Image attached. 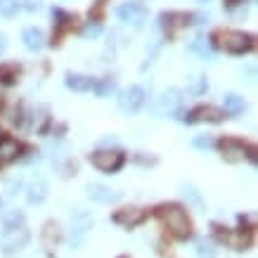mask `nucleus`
Segmentation results:
<instances>
[{"label": "nucleus", "instance_id": "17", "mask_svg": "<svg viewBox=\"0 0 258 258\" xmlns=\"http://www.w3.org/2000/svg\"><path fill=\"white\" fill-rule=\"evenodd\" d=\"M64 83H67V88L74 90V93H90L95 88L93 76H88V74H74V71H69V74L64 76Z\"/></svg>", "mask_w": 258, "mask_h": 258}, {"label": "nucleus", "instance_id": "2", "mask_svg": "<svg viewBox=\"0 0 258 258\" xmlns=\"http://www.w3.org/2000/svg\"><path fill=\"white\" fill-rule=\"evenodd\" d=\"M209 45L213 50H220V52L239 57V55H246V52H253L256 36L246 31H239V29H216L209 36Z\"/></svg>", "mask_w": 258, "mask_h": 258}, {"label": "nucleus", "instance_id": "13", "mask_svg": "<svg viewBox=\"0 0 258 258\" xmlns=\"http://www.w3.org/2000/svg\"><path fill=\"white\" fill-rule=\"evenodd\" d=\"M182 104V93L178 88H171V90H164V93L157 97V104H154V111L159 116H171L175 111L180 109Z\"/></svg>", "mask_w": 258, "mask_h": 258}, {"label": "nucleus", "instance_id": "18", "mask_svg": "<svg viewBox=\"0 0 258 258\" xmlns=\"http://www.w3.org/2000/svg\"><path fill=\"white\" fill-rule=\"evenodd\" d=\"M22 64L19 62H0V86H17L19 83V79H22Z\"/></svg>", "mask_w": 258, "mask_h": 258}, {"label": "nucleus", "instance_id": "5", "mask_svg": "<svg viewBox=\"0 0 258 258\" xmlns=\"http://www.w3.org/2000/svg\"><path fill=\"white\" fill-rule=\"evenodd\" d=\"M213 237H216L220 244L230 246L232 251H246L251 244H253V227L230 230V227L220 225V223H213Z\"/></svg>", "mask_w": 258, "mask_h": 258}, {"label": "nucleus", "instance_id": "4", "mask_svg": "<svg viewBox=\"0 0 258 258\" xmlns=\"http://www.w3.org/2000/svg\"><path fill=\"white\" fill-rule=\"evenodd\" d=\"M31 239V232L29 227L24 225V218L17 216V218H10L3 235H0V249L3 253H17V251L26 249V244Z\"/></svg>", "mask_w": 258, "mask_h": 258}, {"label": "nucleus", "instance_id": "37", "mask_svg": "<svg viewBox=\"0 0 258 258\" xmlns=\"http://www.w3.org/2000/svg\"><path fill=\"white\" fill-rule=\"evenodd\" d=\"M0 206H3V204H0Z\"/></svg>", "mask_w": 258, "mask_h": 258}, {"label": "nucleus", "instance_id": "11", "mask_svg": "<svg viewBox=\"0 0 258 258\" xmlns=\"http://www.w3.org/2000/svg\"><path fill=\"white\" fill-rule=\"evenodd\" d=\"M29 149V145H24L22 140H17L12 133L0 131V166H8L17 159H22V154Z\"/></svg>", "mask_w": 258, "mask_h": 258}, {"label": "nucleus", "instance_id": "16", "mask_svg": "<svg viewBox=\"0 0 258 258\" xmlns=\"http://www.w3.org/2000/svg\"><path fill=\"white\" fill-rule=\"evenodd\" d=\"M86 192H88V197L97 204H114L121 199V192L107 187V185H100V182H90L86 187Z\"/></svg>", "mask_w": 258, "mask_h": 258}, {"label": "nucleus", "instance_id": "1", "mask_svg": "<svg viewBox=\"0 0 258 258\" xmlns=\"http://www.w3.org/2000/svg\"><path fill=\"white\" fill-rule=\"evenodd\" d=\"M154 216L157 220L164 225V230L173 239H178V242H187L189 237H192V218H189L187 209L182 206V204H175V202H166V204H159L157 209H154Z\"/></svg>", "mask_w": 258, "mask_h": 258}, {"label": "nucleus", "instance_id": "22", "mask_svg": "<svg viewBox=\"0 0 258 258\" xmlns=\"http://www.w3.org/2000/svg\"><path fill=\"white\" fill-rule=\"evenodd\" d=\"M29 202L31 204H43L47 197V185L43 182V180H38V182H33L31 187H29Z\"/></svg>", "mask_w": 258, "mask_h": 258}, {"label": "nucleus", "instance_id": "24", "mask_svg": "<svg viewBox=\"0 0 258 258\" xmlns=\"http://www.w3.org/2000/svg\"><path fill=\"white\" fill-rule=\"evenodd\" d=\"M22 10V3L19 0H0V15L3 17H15L17 12Z\"/></svg>", "mask_w": 258, "mask_h": 258}, {"label": "nucleus", "instance_id": "20", "mask_svg": "<svg viewBox=\"0 0 258 258\" xmlns=\"http://www.w3.org/2000/svg\"><path fill=\"white\" fill-rule=\"evenodd\" d=\"M22 40H24V47H26V50H31V52H38V50H43V45H45V36H43V31L36 29V26L24 29Z\"/></svg>", "mask_w": 258, "mask_h": 258}, {"label": "nucleus", "instance_id": "26", "mask_svg": "<svg viewBox=\"0 0 258 258\" xmlns=\"http://www.w3.org/2000/svg\"><path fill=\"white\" fill-rule=\"evenodd\" d=\"M197 256L199 258H216L218 256V249L213 246L211 242H197Z\"/></svg>", "mask_w": 258, "mask_h": 258}, {"label": "nucleus", "instance_id": "12", "mask_svg": "<svg viewBox=\"0 0 258 258\" xmlns=\"http://www.w3.org/2000/svg\"><path fill=\"white\" fill-rule=\"evenodd\" d=\"M111 220H114L116 225L125 227V230H133V227L142 225V223L147 220V211L140 209V206H123V209H118V211L111 216Z\"/></svg>", "mask_w": 258, "mask_h": 258}, {"label": "nucleus", "instance_id": "21", "mask_svg": "<svg viewBox=\"0 0 258 258\" xmlns=\"http://www.w3.org/2000/svg\"><path fill=\"white\" fill-rule=\"evenodd\" d=\"M114 88H116V81L114 76H102V79H95V95H100V97H107L109 93H114Z\"/></svg>", "mask_w": 258, "mask_h": 258}, {"label": "nucleus", "instance_id": "14", "mask_svg": "<svg viewBox=\"0 0 258 258\" xmlns=\"http://www.w3.org/2000/svg\"><path fill=\"white\" fill-rule=\"evenodd\" d=\"M116 17L123 24H135V26H140V24L145 22V17H147V8H145L142 3H138V0H131V3L118 5Z\"/></svg>", "mask_w": 258, "mask_h": 258}, {"label": "nucleus", "instance_id": "29", "mask_svg": "<svg viewBox=\"0 0 258 258\" xmlns=\"http://www.w3.org/2000/svg\"><path fill=\"white\" fill-rule=\"evenodd\" d=\"M213 142H216V140H211V138H204V135H199V138H195V142H192V145H195L197 149H209V147H213Z\"/></svg>", "mask_w": 258, "mask_h": 258}, {"label": "nucleus", "instance_id": "35", "mask_svg": "<svg viewBox=\"0 0 258 258\" xmlns=\"http://www.w3.org/2000/svg\"><path fill=\"white\" fill-rule=\"evenodd\" d=\"M197 3H202V5H204V3H211V0H197Z\"/></svg>", "mask_w": 258, "mask_h": 258}, {"label": "nucleus", "instance_id": "32", "mask_svg": "<svg viewBox=\"0 0 258 258\" xmlns=\"http://www.w3.org/2000/svg\"><path fill=\"white\" fill-rule=\"evenodd\" d=\"M5 50H8V38L0 33V55H5Z\"/></svg>", "mask_w": 258, "mask_h": 258}, {"label": "nucleus", "instance_id": "25", "mask_svg": "<svg viewBox=\"0 0 258 258\" xmlns=\"http://www.w3.org/2000/svg\"><path fill=\"white\" fill-rule=\"evenodd\" d=\"M104 10H107V0H95L93 8H90V22L100 26L102 19H104Z\"/></svg>", "mask_w": 258, "mask_h": 258}, {"label": "nucleus", "instance_id": "3", "mask_svg": "<svg viewBox=\"0 0 258 258\" xmlns=\"http://www.w3.org/2000/svg\"><path fill=\"white\" fill-rule=\"evenodd\" d=\"M213 147L218 149V154L225 159L227 164H239V161H251L256 164V145L237 138V135H220L218 140L213 142Z\"/></svg>", "mask_w": 258, "mask_h": 258}, {"label": "nucleus", "instance_id": "7", "mask_svg": "<svg viewBox=\"0 0 258 258\" xmlns=\"http://www.w3.org/2000/svg\"><path fill=\"white\" fill-rule=\"evenodd\" d=\"M52 19H55V29H52V36H50V40H47V45L59 47L64 43V38L79 26V15L64 12V10L57 8V10H52Z\"/></svg>", "mask_w": 258, "mask_h": 258}, {"label": "nucleus", "instance_id": "15", "mask_svg": "<svg viewBox=\"0 0 258 258\" xmlns=\"http://www.w3.org/2000/svg\"><path fill=\"white\" fill-rule=\"evenodd\" d=\"M62 242V225L57 223V220H47L43 230H40V244H43V249L52 251L59 246Z\"/></svg>", "mask_w": 258, "mask_h": 258}, {"label": "nucleus", "instance_id": "34", "mask_svg": "<svg viewBox=\"0 0 258 258\" xmlns=\"http://www.w3.org/2000/svg\"><path fill=\"white\" fill-rule=\"evenodd\" d=\"M239 3H242V0H225V5H227V8H237Z\"/></svg>", "mask_w": 258, "mask_h": 258}, {"label": "nucleus", "instance_id": "19", "mask_svg": "<svg viewBox=\"0 0 258 258\" xmlns=\"http://www.w3.org/2000/svg\"><path fill=\"white\" fill-rule=\"evenodd\" d=\"M223 111H225L227 118H237L239 114H244V111H246V102H244L242 95L227 93L225 100H223Z\"/></svg>", "mask_w": 258, "mask_h": 258}, {"label": "nucleus", "instance_id": "10", "mask_svg": "<svg viewBox=\"0 0 258 258\" xmlns=\"http://www.w3.org/2000/svg\"><path fill=\"white\" fill-rule=\"evenodd\" d=\"M145 104H147V90L142 86H131L121 90V95H118V109L128 114V116L138 114Z\"/></svg>", "mask_w": 258, "mask_h": 258}, {"label": "nucleus", "instance_id": "9", "mask_svg": "<svg viewBox=\"0 0 258 258\" xmlns=\"http://www.w3.org/2000/svg\"><path fill=\"white\" fill-rule=\"evenodd\" d=\"M225 111L220 109V107H216V104H197V107H192V109L185 111V116H182V121L189 125H197V123H223L225 121Z\"/></svg>", "mask_w": 258, "mask_h": 258}, {"label": "nucleus", "instance_id": "28", "mask_svg": "<svg viewBox=\"0 0 258 258\" xmlns=\"http://www.w3.org/2000/svg\"><path fill=\"white\" fill-rule=\"evenodd\" d=\"M135 161H138V164H142V166H154L159 159L157 157H147L145 152H138V154H135Z\"/></svg>", "mask_w": 258, "mask_h": 258}, {"label": "nucleus", "instance_id": "6", "mask_svg": "<svg viewBox=\"0 0 258 258\" xmlns=\"http://www.w3.org/2000/svg\"><path fill=\"white\" fill-rule=\"evenodd\" d=\"M88 161L97 168V171L102 173H118L121 168L125 166V161H128V157H125L123 149H95V152H90L88 154Z\"/></svg>", "mask_w": 258, "mask_h": 258}, {"label": "nucleus", "instance_id": "30", "mask_svg": "<svg viewBox=\"0 0 258 258\" xmlns=\"http://www.w3.org/2000/svg\"><path fill=\"white\" fill-rule=\"evenodd\" d=\"M185 195L192 199V202L197 204V206H204V202H202V197H199V192H197L195 187H185Z\"/></svg>", "mask_w": 258, "mask_h": 258}, {"label": "nucleus", "instance_id": "23", "mask_svg": "<svg viewBox=\"0 0 258 258\" xmlns=\"http://www.w3.org/2000/svg\"><path fill=\"white\" fill-rule=\"evenodd\" d=\"M189 50H192V52H197L202 59H211V47H209V43H206V38H204V36H197V38L192 40Z\"/></svg>", "mask_w": 258, "mask_h": 258}, {"label": "nucleus", "instance_id": "33", "mask_svg": "<svg viewBox=\"0 0 258 258\" xmlns=\"http://www.w3.org/2000/svg\"><path fill=\"white\" fill-rule=\"evenodd\" d=\"M5 107H8V97H5V95L0 93V114L5 111Z\"/></svg>", "mask_w": 258, "mask_h": 258}, {"label": "nucleus", "instance_id": "27", "mask_svg": "<svg viewBox=\"0 0 258 258\" xmlns=\"http://www.w3.org/2000/svg\"><path fill=\"white\" fill-rule=\"evenodd\" d=\"M206 88H209V81H206V76H197V79H195V86H192V90H189V93L202 95V93H206Z\"/></svg>", "mask_w": 258, "mask_h": 258}, {"label": "nucleus", "instance_id": "36", "mask_svg": "<svg viewBox=\"0 0 258 258\" xmlns=\"http://www.w3.org/2000/svg\"><path fill=\"white\" fill-rule=\"evenodd\" d=\"M118 258H128V256H118Z\"/></svg>", "mask_w": 258, "mask_h": 258}, {"label": "nucleus", "instance_id": "31", "mask_svg": "<svg viewBox=\"0 0 258 258\" xmlns=\"http://www.w3.org/2000/svg\"><path fill=\"white\" fill-rule=\"evenodd\" d=\"M40 3L43 0H24V8L29 10V12H33V10H40Z\"/></svg>", "mask_w": 258, "mask_h": 258}, {"label": "nucleus", "instance_id": "8", "mask_svg": "<svg viewBox=\"0 0 258 258\" xmlns=\"http://www.w3.org/2000/svg\"><path fill=\"white\" fill-rule=\"evenodd\" d=\"M195 15L192 12H182V10H166L159 15V26L166 33V38H175L182 29H187L192 24Z\"/></svg>", "mask_w": 258, "mask_h": 258}]
</instances>
